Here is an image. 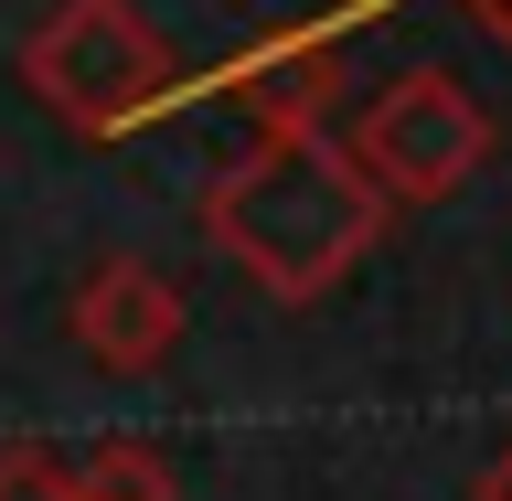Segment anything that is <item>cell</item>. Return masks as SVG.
Wrapping results in <instances>:
<instances>
[{
  "instance_id": "6da1fadb",
  "label": "cell",
  "mask_w": 512,
  "mask_h": 501,
  "mask_svg": "<svg viewBox=\"0 0 512 501\" xmlns=\"http://www.w3.org/2000/svg\"><path fill=\"white\" fill-rule=\"evenodd\" d=\"M384 203L363 182V160L331 128H256L246 150L203 192V235L246 288H267L278 310H310L384 246Z\"/></svg>"
},
{
  "instance_id": "7a4b0ae2",
  "label": "cell",
  "mask_w": 512,
  "mask_h": 501,
  "mask_svg": "<svg viewBox=\"0 0 512 501\" xmlns=\"http://www.w3.org/2000/svg\"><path fill=\"white\" fill-rule=\"evenodd\" d=\"M22 86L75 139H118L150 107H171V54H160V32L128 0H54L22 32Z\"/></svg>"
},
{
  "instance_id": "3957f363",
  "label": "cell",
  "mask_w": 512,
  "mask_h": 501,
  "mask_svg": "<svg viewBox=\"0 0 512 501\" xmlns=\"http://www.w3.org/2000/svg\"><path fill=\"white\" fill-rule=\"evenodd\" d=\"M363 160V182L384 203H448V192L480 182V160H491V118H480V96L438 64H406V75H384V96L352 118L342 139Z\"/></svg>"
},
{
  "instance_id": "277c9868",
  "label": "cell",
  "mask_w": 512,
  "mask_h": 501,
  "mask_svg": "<svg viewBox=\"0 0 512 501\" xmlns=\"http://www.w3.org/2000/svg\"><path fill=\"white\" fill-rule=\"evenodd\" d=\"M342 32L352 22H299V32H267L246 54H224L203 75V96H224L246 128H320L331 96H342Z\"/></svg>"
},
{
  "instance_id": "5b68a950",
  "label": "cell",
  "mask_w": 512,
  "mask_h": 501,
  "mask_svg": "<svg viewBox=\"0 0 512 501\" xmlns=\"http://www.w3.org/2000/svg\"><path fill=\"white\" fill-rule=\"evenodd\" d=\"M75 352L96 374H160L182 352V288L139 267V256H107L86 288H75Z\"/></svg>"
},
{
  "instance_id": "8992f818",
  "label": "cell",
  "mask_w": 512,
  "mask_h": 501,
  "mask_svg": "<svg viewBox=\"0 0 512 501\" xmlns=\"http://www.w3.org/2000/svg\"><path fill=\"white\" fill-rule=\"evenodd\" d=\"M75 501H171V470H160V448L118 438V448H96L75 470Z\"/></svg>"
},
{
  "instance_id": "52a82bcc",
  "label": "cell",
  "mask_w": 512,
  "mask_h": 501,
  "mask_svg": "<svg viewBox=\"0 0 512 501\" xmlns=\"http://www.w3.org/2000/svg\"><path fill=\"white\" fill-rule=\"evenodd\" d=\"M0 501H75V470L43 448H0Z\"/></svg>"
},
{
  "instance_id": "ba28073f",
  "label": "cell",
  "mask_w": 512,
  "mask_h": 501,
  "mask_svg": "<svg viewBox=\"0 0 512 501\" xmlns=\"http://www.w3.org/2000/svg\"><path fill=\"white\" fill-rule=\"evenodd\" d=\"M470 501H512V448H502V459H491V470L470 480Z\"/></svg>"
},
{
  "instance_id": "9c48e42d",
  "label": "cell",
  "mask_w": 512,
  "mask_h": 501,
  "mask_svg": "<svg viewBox=\"0 0 512 501\" xmlns=\"http://www.w3.org/2000/svg\"><path fill=\"white\" fill-rule=\"evenodd\" d=\"M480 11V32H491V43H512V0H470Z\"/></svg>"
}]
</instances>
